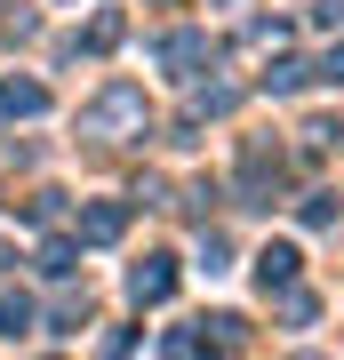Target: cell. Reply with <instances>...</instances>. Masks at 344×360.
<instances>
[{
    "mask_svg": "<svg viewBox=\"0 0 344 360\" xmlns=\"http://www.w3.org/2000/svg\"><path fill=\"white\" fill-rule=\"evenodd\" d=\"M168 288H177V257H144L136 272H128V296H136V304H160Z\"/></svg>",
    "mask_w": 344,
    "mask_h": 360,
    "instance_id": "obj_1",
    "label": "cell"
},
{
    "mask_svg": "<svg viewBox=\"0 0 344 360\" xmlns=\"http://www.w3.org/2000/svg\"><path fill=\"white\" fill-rule=\"evenodd\" d=\"M120 224H128V208H113V200H96L89 217H80V240H96V248H104V240H120Z\"/></svg>",
    "mask_w": 344,
    "mask_h": 360,
    "instance_id": "obj_2",
    "label": "cell"
},
{
    "mask_svg": "<svg viewBox=\"0 0 344 360\" xmlns=\"http://www.w3.org/2000/svg\"><path fill=\"white\" fill-rule=\"evenodd\" d=\"M96 120H104V129H128V120H144V96L136 89H113V96L96 104Z\"/></svg>",
    "mask_w": 344,
    "mask_h": 360,
    "instance_id": "obj_3",
    "label": "cell"
},
{
    "mask_svg": "<svg viewBox=\"0 0 344 360\" xmlns=\"http://www.w3.org/2000/svg\"><path fill=\"white\" fill-rule=\"evenodd\" d=\"M256 281L265 288H296V248H265L256 257Z\"/></svg>",
    "mask_w": 344,
    "mask_h": 360,
    "instance_id": "obj_4",
    "label": "cell"
},
{
    "mask_svg": "<svg viewBox=\"0 0 344 360\" xmlns=\"http://www.w3.org/2000/svg\"><path fill=\"white\" fill-rule=\"evenodd\" d=\"M0 104H8V112H40L49 96H40V80H0Z\"/></svg>",
    "mask_w": 344,
    "mask_h": 360,
    "instance_id": "obj_5",
    "label": "cell"
},
{
    "mask_svg": "<svg viewBox=\"0 0 344 360\" xmlns=\"http://www.w3.org/2000/svg\"><path fill=\"white\" fill-rule=\"evenodd\" d=\"M32 328V304L25 296H0V336H25Z\"/></svg>",
    "mask_w": 344,
    "mask_h": 360,
    "instance_id": "obj_6",
    "label": "cell"
},
{
    "mask_svg": "<svg viewBox=\"0 0 344 360\" xmlns=\"http://www.w3.org/2000/svg\"><path fill=\"white\" fill-rule=\"evenodd\" d=\"M305 224H336V200L329 193H305Z\"/></svg>",
    "mask_w": 344,
    "mask_h": 360,
    "instance_id": "obj_7",
    "label": "cell"
},
{
    "mask_svg": "<svg viewBox=\"0 0 344 360\" xmlns=\"http://www.w3.org/2000/svg\"><path fill=\"white\" fill-rule=\"evenodd\" d=\"M312 80H344V49H329V65H320Z\"/></svg>",
    "mask_w": 344,
    "mask_h": 360,
    "instance_id": "obj_8",
    "label": "cell"
}]
</instances>
